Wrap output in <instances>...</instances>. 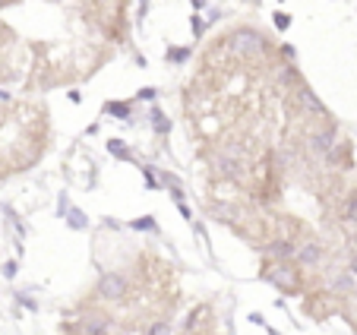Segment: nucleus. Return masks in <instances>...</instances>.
<instances>
[{"instance_id": "f03ea898", "label": "nucleus", "mask_w": 357, "mask_h": 335, "mask_svg": "<svg viewBox=\"0 0 357 335\" xmlns=\"http://www.w3.org/2000/svg\"><path fill=\"white\" fill-rule=\"evenodd\" d=\"M266 278H269V282H275L278 288H288V291H294L297 282H301V278H297V272L288 266V260H275V266L266 269Z\"/></svg>"}, {"instance_id": "7ed1b4c3", "label": "nucleus", "mask_w": 357, "mask_h": 335, "mask_svg": "<svg viewBox=\"0 0 357 335\" xmlns=\"http://www.w3.org/2000/svg\"><path fill=\"white\" fill-rule=\"evenodd\" d=\"M98 291H101V297H105V301H121V297H127L130 285H127V278H123V275H105V278H101V285H98Z\"/></svg>"}, {"instance_id": "20e7f679", "label": "nucleus", "mask_w": 357, "mask_h": 335, "mask_svg": "<svg viewBox=\"0 0 357 335\" xmlns=\"http://www.w3.org/2000/svg\"><path fill=\"white\" fill-rule=\"evenodd\" d=\"M294 260L301 262V266H313V262L323 260V247H319L317 241H307V244H301V247H294Z\"/></svg>"}, {"instance_id": "423d86ee", "label": "nucleus", "mask_w": 357, "mask_h": 335, "mask_svg": "<svg viewBox=\"0 0 357 335\" xmlns=\"http://www.w3.org/2000/svg\"><path fill=\"white\" fill-rule=\"evenodd\" d=\"M351 272L357 275V256H354V260H351Z\"/></svg>"}, {"instance_id": "f257e3e1", "label": "nucleus", "mask_w": 357, "mask_h": 335, "mask_svg": "<svg viewBox=\"0 0 357 335\" xmlns=\"http://www.w3.org/2000/svg\"><path fill=\"white\" fill-rule=\"evenodd\" d=\"M225 47H228L234 57H257V54H263L266 41H263V35L250 32V29H241V32H234L225 41Z\"/></svg>"}, {"instance_id": "39448f33", "label": "nucleus", "mask_w": 357, "mask_h": 335, "mask_svg": "<svg viewBox=\"0 0 357 335\" xmlns=\"http://www.w3.org/2000/svg\"><path fill=\"white\" fill-rule=\"evenodd\" d=\"M111 114H127V105H111Z\"/></svg>"}]
</instances>
